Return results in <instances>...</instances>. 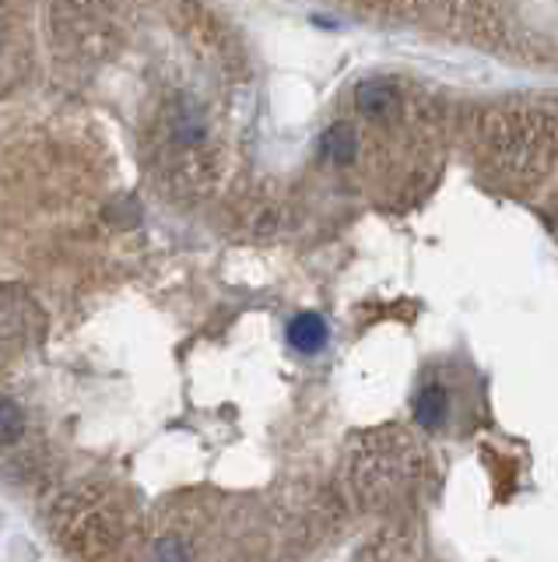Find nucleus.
Here are the masks:
<instances>
[{"label": "nucleus", "instance_id": "f257e3e1", "mask_svg": "<svg viewBox=\"0 0 558 562\" xmlns=\"http://www.w3.org/2000/svg\"><path fill=\"white\" fill-rule=\"evenodd\" d=\"M397 106H401V99H397V91L387 82H365V85H359V109H362L365 117L390 120L397 113Z\"/></svg>", "mask_w": 558, "mask_h": 562}, {"label": "nucleus", "instance_id": "f03ea898", "mask_svg": "<svg viewBox=\"0 0 558 562\" xmlns=\"http://www.w3.org/2000/svg\"><path fill=\"white\" fill-rule=\"evenodd\" d=\"M289 341H292V349L306 352V355L320 352L327 345V323L316 317V314H302L289 327Z\"/></svg>", "mask_w": 558, "mask_h": 562}, {"label": "nucleus", "instance_id": "7ed1b4c3", "mask_svg": "<svg viewBox=\"0 0 558 562\" xmlns=\"http://www.w3.org/2000/svg\"><path fill=\"white\" fill-rule=\"evenodd\" d=\"M446 408H450V401H446V390L439 387H425L418 401H414V418H418V426L425 429H439L446 422Z\"/></svg>", "mask_w": 558, "mask_h": 562}, {"label": "nucleus", "instance_id": "20e7f679", "mask_svg": "<svg viewBox=\"0 0 558 562\" xmlns=\"http://www.w3.org/2000/svg\"><path fill=\"white\" fill-rule=\"evenodd\" d=\"M359 151V137L348 123H333V127L324 134V155L333 162H352Z\"/></svg>", "mask_w": 558, "mask_h": 562}, {"label": "nucleus", "instance_id": "39448f33", "mask_svg": "<svg viewBox=\"0 0 558 562\" xmlns=\"http://www.w3.org/2000/svg\"><path fill=\"white\" fill-rule=\"evenodd\" d=\"M0 412H4V440L11 443L14 436H19V408H14L11 401L0 404Z\"/></svg>", "mask_w": 558, "mask_h": 562}]
</instances>
